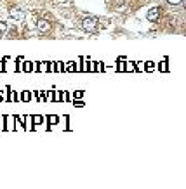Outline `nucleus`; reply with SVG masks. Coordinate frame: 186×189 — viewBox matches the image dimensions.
<instances>
[{"mask_svg":"<svg viewBox=\"0 0 186 189\" xmlns=\"http://www.w3.org/2000/svg\"><path fill=\"white\" fill-rule=\"evenodd\" d=\"M82 28H84L85 31H89V33H94L96 31V28H98V19L96 18H84L82 19Z\"/></svg>","mask_w":186,"mask_h":189,"instance_id":"f257e3e1","label":"nucleus"},{"mask_svg":"<svg viewBox=\"0 0 186 189\" xmlns=\"http://www.w3.org/2000/svg\"><path fill=\"white\" fill-rule=\"evenodd\" d=\"M9 16L14 19V21H23V19H24V11H21L19 7H11Z\"/></svg>","mask_w":186,"mask_h":189,"instance_id":"f03ea898","label":"nucleus"},{"mask_svg":"<svg viewBox=\"0 0 186 189\" xmlns=\"http://www.w3.org/2000/svg\"><path fill=\"white\" fill-rule=\"evenodd\" d=\"M37 30H38L40 33H49L51 31V23L47 21V19H38V21H37Z\"/></svg>","mask_w":186,"mask_h":189,"instance_id":"7ed1b4c3","label":"nucleus"},{"mask_svg":"<svg viewBox=\"0 0 186 189\" xmlns=\"http://www.w3.org/2000/svg\"><path fill=\"white\" fill-rule=\"evenodd\" d=\"M158 16H160V11L157 9V7H153V9H150V11H148V14H146L148 21H157V19H158Z\"/></svg>","mask_w":186,"mask_h":189,"instance_id":"20e7f679","label":"nucleus"},{"mask_svg":"<svg viewBox=\"0 0 186 189\" xmlns=\"http://www.w3.org/2000/svg\"><path fill=\"white\" fill-rule=\"evenodd\" d=\"M54 73H64V64L61 61L54 62Z\"/></svg>","mask_w":186,"mask_h":189,"instance_id":"39448f33","label":"nucleus"},{"mask_svg":"<svg viewBox=\"0 0 186 189\" xmlns=\"http://www.w3.org/2000/svg\"><path fill=\"white\" fill-rule=\"evenodd\" d=\"M31 97H33V94H31V92H28V90H24V92L21 94V99H23V101H24V102L31 101Z\"/></svg>","mask_w":186,"mask_h":189,"instance_id":"423d86ee","label":"nucleus"},{"mask_svg":"<svg viewBox=\"0 0 186 189\" xmlns=\"http://www.w3.org/2000/svg\"><path fill=\"white\" fill-rule=\"evenodd\" d=\"M31 122L35 123V125H40V123L44 122V118H42V116H40V114H35V116H33V118H31Z\"/></svg>","mask_w":186,"mask_h":189,"instance_id":"0eeeda50","label":"nucleus"},{"mask_svg":"<svg viewBox=\"0 0 186 189\" xmlns=\"http://www.w3.org/2000/svg\"><path fill=\"white\" fill-rule=\"evenodd\" d=\"M125 70H127V71H136V64H134L132 61L127 62V64H125Z\"/></svg>","mask_w":186,"mask_h":189,"instance_id":"6e6552de","label":"nucleus"},{"mask_svg":"<svg viewBox=\"0 0 186 189\" xmlns=\"http://www.w3.org/2000/svg\"><path fill=\"white\" fill-rule=\"evenodd\" d=\"M23 70H24V71H26V73H28V71H31V70H33V64H31V62H24V64H23Z\"/></svg>","mask_w":186,"mask_h":189,"instance_id":"1a4fd4ad","label":"nucleus"},{"mask_svg":"<svg viewBox=\"0 0 186 189\" xmlns=\"http://www.w3.org/2000/svg\"><path fill=\"white\" fill-rule=\"evenodd\" d=\"M37 66H38V71L42 73V71H45V70H47V62H38Z\"/></svg>","mask_w":186,"mask_h":189,"instance_id":"9d476101","label":"nucleus"},{"mask_svg":"<svg viewBox=\"0 0 186 189\" xmlns=\"http://www.w3.org/2000/svg\"><path fill=\"white\" fill-rule=\"evenodd\" d=\"M66 70L70 71V73H71V71H75V70H77V64H75V62H68V66H66Z\"/></svg>","mask_w":186,"mask_h":189,"instance_id":"9b49d317","label":"nucleus"},{"mask_svg":"<svg viewBox=\"0 0 186 189\" xmlns=\"http://www.w3.org/2000/svg\"><path fill=\"white\" fill-rule=\"evenodd\" d=\"M167 4L169 5H181L183 0H167Z\"/></svg>","mask_w":186,"mask_h":189,"instance_id":"f8f14e48","label":"nucleus"},{"mask_svg":"<svg viewBox=\"0 0 186 189\" xmlns=\"http://www.w3.org/2000/svg\"><path fill=\"white\" fill-rule=\"evenodd\" d=\"M24 130H33V128H31V118H30V116L26 118V125H24Z\"/></svg>","mask_w":186,"mask_h":189,"instance_id":"ddd939ff","label":"nucleus"},{"mask_svg":"<svg viewBox=\"0 0 186 189\" xmlns=\"http://www.w3.org/2000/svg\"><path fill=\"white\" fill-rule=\"evenodd\" d=\"M7 31V24L4 21H0V33H5Z\"/></svg>","mask_w":186,"mask_h":189,"instance_id":"4468645a","label":"nucleus"},{"mask_svg":"<svg viewBox=\"0 0 186 189\" xmlns=\"http://www.w3.org/2000/svg\"><path fill=\"white\" fill-rule=\"evenodd\" d=\"M160 70H162V71H167V59H164V61H162V64H160Z\"/></svg>","mask_w":186,"mask_h":189,"instance_id":"2eb2a0df","label":"nucleus"},{"mask_svg":"<svg viewBox=\"0 0 186 189\" xmlns=\"http://www.w3.org/2000/svg\"><path fill=\"white\" fill-rule=\"evenodd\" d=\"M82 96H84V92H82V90H77V92L73 94V99H80Z\"/></svg>","mask_w":186,"mask_h":189,"instance_id":"dca6fc26","label":"nucleus"},{"mask_svg":"<svg viewBox=\"0 0 186 189\" xmlns=\"http://www.w3.org/2000/svg\"><path fill=\"white\" fill-rule=\"evenodd\" d=\"M61 99H63V101H68V99H70V94H68V92H61Z\"/></svg>","mask_w":186,"mask_h":189,"instance_id":"f3484780","label":"nucleus"},{"mask_svg":"<svg viewBox=\"0 0 186 189\" xmlns=\"http://www.w3.org/2000/svg\"><path fill=\"white\" fill-rule=\"evenodd\" d=\"M153 68H155V64H153L151 61H148V62H146V70H148V71H151Z\"/></svg>","mask_w":186,"mask_h":189,"instance_id":"a211bd4d","label":"nucleus"},{"mask_svg":"<svg viewBox=\"0 0 186 189\" xmlns=\"http://www.w3.org/2000/svg\"><path fill=\"white\" fill-rule=\"evenodd\" d=\"M49 122H51V123H52V125H54V123H58L59 120H58V116H49Z\"/></svg>","mask_w":186,"mask_h":189,"instance_id":"6ab92c4d","label":"nucleus"},{"mask_svg":"<svg viewBox=\"0 0 186 189\" xmlns=\"http://www.w3.org/2000/svg\"><path fill=\"white\" fill-rule=\"evenodd\" d=\"M73 104H75V106H80V108H82V106H84V102H82V101H73Z\"/></svg>","mask_w":186,"mask_h":189,"instance_id":"aec40b11","label":"nucleus"},{"mask_svg":"<svg viewBox=\"0 0 186 189\" xmlns=\"http://www.w3.org/2000/svg\"><path fill=\"white\" fill-rule=\"evenodd\" d=\"M0 130H5V128H4V120H2V116H0Z\"/></svg>","mask_w":186,"mask_h":189,"instance_id":"412c9836","label":"nucleus"},{"mask_svg":"<svg viewBox=\"0 0 186 189\" xmlns=\"http://www.w3.org/2000/svg\"><path fill=\"white\" fill-rule=\"evenodd\" d=\"M2 99H4V92H0V101H2Z\"/></svg>","mask_w":186,"mask_h":189,"instance_id":"4be33fe9","label":"nucleus"}]
</instances>
